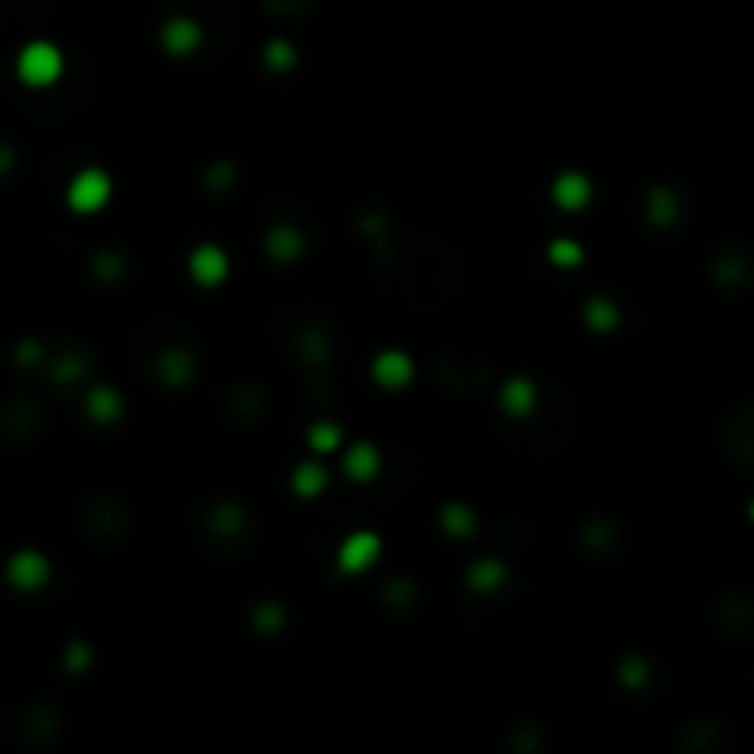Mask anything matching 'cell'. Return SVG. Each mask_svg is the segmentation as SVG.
Returning <instances> with one entry per match:
<instances>
[{"label": "cell", "instance_id": "1", "mask_svg": "<svg viewBox=\"0 0 754 754\" xmlns=\"http://www.w3.org/2000/svg\"><path fill=\"white\" fill-rule=\"evenodd\" d=\"M15 70H19V78H23L26 85H34V89L56 85V81L63 78V52H59L56 45H48V41H34V45H26L23 52H19Z\"/></svg>", "mask_w": 754, "mask_h": 754}, {"label": "cell", "instance_id": "2", "mask_svg": "<svg viewBox=\"0 0 754 754\" xmlns=\"http://www.w3.org/2000/svg\"><path fill=\"white\" fill-rule=\"evenodd\" d=\"M111 199V181L103 170H81L67 188V203L78 210V214H92L100 210L103 203Z\"/></svg>", "mask_w": 754, "mask_h": 754}, {"label": "cell", "instance_id": "3", "mask_svg": "<svg viewBox=\"0 0 754 754\" xmlns=\"http://www.w3.org/2000/svg\"><path fill=\"white\" fill-rule=\"evenodd\" d=\"M376 560H379V537L368 534V530L350 534L343 541V549H339V571L343 574H361Z\"/></svg>", "mask_w": 754, "mask_h": 754}, {"label": "cell", "instance_id": "4", "mask_svg": "<svg viewBox=\"0 0 754 754\" xmlns=\"http://www.w3.org/2000/svg\"><path fill=\"white\" fill-rule=\"evenodd\" d=\"M4 574H8V582H12L15 589H41V585L48 582V560L41 552L23 549L8 560V571Z\"/></svg>", "mask_w": 754, "mask_h": 754}, {"label": "cell", "instance_id": "5", "mask_svg": "<svg viewBox=\"0 0 754 754\" xmlns=\"http://www.w3.org/2000/svg\"><path fill=\"white\" fill-rule=\"evenodd\" d=\"M589 195H593V188H589V177L578 170L571 173H560L556 177V184H552V199L563 206V210H582L585 203H589Z\"/></svg>", "mask_w": 754, "mask_h": 754}, {"label": "cell", "instance_id": "6", "mask_svg": "<svg viewBox=\"0 0 754 754\" xmlns=\"http://www.w3.org/2000/svg\"><path fill=\"white\" fill-rule=\"evenodd\" d=\"M372 379L390 390L405 387L412 379V361L405 354H398V350H387V354H379L376 361H372Z\"/></svg>", "mask_w": 754, "mask_h": 754}, {"label": "cell", "instance_id": "7", "mask_svg": "<svg viewBox=\"0 0 754 754\" xmlns=\"http://www.w3.org/2000/svg\"><path fill=\"white\" fill-rule=\"evenodd\" d=\"M192 276L203 287H218L225 276H229V258L218 251V247H199L192 254Z\"/></svg>", "mask_w": 754, "mask_h": 754}, {"label": "cell", "instance_id": "8", "mask_svg": "<svg viewBox=\"0 0 754 754\" xmlns=\"http://www.w3.org/2000/svg\"><path fill=\"white\" fill-rule=\"evenodd\" d=\"M199 41H203V30H199L192 19H170L166 30H162V45H166V52H173V56L195 52Z\"/></svg>", "mask_w": 754, "mask_h": 754}, {"label": "cell", "instance_id": "9", "mask_svg": "<svg viewBox=\"0 0 754 754\" xmlns=\"http://www.w3.org/2000/svg\"><path fill=\"white\" fill-rule=\"evenodd\" d=\"M534 401H537V390L526 376H512L508 383H504V390H501L504 412H512V416H526V412L534 409Z\"/></svg>", "mask_w": 754, "mask_h": 754}, {"label": "cell", "instance_id": "10", "mask_svg": "<svg viewBox=\"0 0 754 754\" xmlns=\"http://www.w3.org/2000/svg\"><path fill=\"white\" fill-rule=\"evenodd\" d=\"M343 468H346V475H350V479L365 482V479H372V475L379 471V453L368 446V442H357V446L346 449Z\"/></svg>", "mask_w": 754, "mask_h": 754}, {"label": "cell", "instance_id": "11", "mask_svg": "<svg viewBox=\"0 0 754 754\" xmlns=\"http://www.w3.org/2000/svg\"><path fill=\"white\" fill-rule=\"evenodd\" d=\"M265 247H269V254H273L276 262H291V258L302 254V236H298L291 225H276V229L265 236Z\"/></svg>", "mask_w": 754, "mask_h": 754}, {"label": "cell", "instance_id": "12", "mask_svg": "<svg viewBox=\"0 0 754 754\" xmlns=\"http://www.w3.org/2000/svg\"><path fill=\"white\" fill-rule=\"evenodd\" d=\"M85 412H89L96 423H111V420H118V412H122V398L107 387L92 390L89 401H85Z\"/></svg>", "mask_w": 754, "mask_h": 754}, {"label": "cell", "instance_id": "13", "mask_svg": "<svg viewBox=\"0 0 754 754\" xmlns=\"http://www.w3.org/2000/svg\"><path fill=\"white\" fill-rule=\"evenodd\" d=\"M648 218H652L659 229L674 225L677 221V195L666 192V188H655L652 199H648Z\"/></svg>", "mask_w": 754, "mask_h": 754}, {"label": "cell", "instance_id": "14", "mask_svg": "<svg viewBox=\"0 0 754 754\" xmlns=\"http://www.w3.org/2000/svg\"><path fill=\"white\" fill-rule=\"evenodd\" d=\"M159 368L166 383H184V379L192 376V357L184 354V350H166Z\"/></svg>", "mask_w": 754, "mask_h": 754}, {"label": "cell", "instance_id": "15", "mask_svg": "<svg viewBox=\"0 0 754 754\" xmlns=\"http://www.w3.org/2000/svg\"><path fill=\"white\" fill-rule=\"evenodd\" d=\"M468 582H471V589H479V593H486V589H497V585L504 582V567H501V563H493V560H482V563H475V567H471Z\"/></svg>", "mask_w": 754, "mask_h": 754}, {"label": "cell", "instance_id": "16", "mask_svg": "<svg viewBox=\"0 0 754 754\" xmlns=\"http://www.w3.org/2000/svg\"><path fill=\"white\" fill-rule=\"evenodd\" d=\"M324 486H328V475H324L320 464H302V468H295V490L302 493V497H313V493H320Z\"/></svg>", "mask_w": 754, "mask_h": 754}, {"label": "cell", "instance_id": "17", "mask_svg": "<svg viewBox=\"0 0 754 754\" xmlns=\"http://www.w3.org/2000/svg\"><path fill=\"white\" fill-rule=\"evenodd\" d=\"M618 320V309L607 302V298H593L589 306H585V324H593V328H600V332H607V328H615Z\"/></svg>", "mask_w": 754, "mask_h": 754}, {"label": "cell", "instance_id": "18", "mask_svg": "<svg viewBox=\"0 0 754 754\" xmlns=\"http://www.w3.org/2000/svg\"><path fill=\"white\" fill-rule=\"evenodd\" d=\"M442 526H446L449 534H471L475 519H471V512L464 504H449L446 512H442Z\"/></svg>", "mask_w": 754, "mask_h": 754}, {"label": "cell", "instance_id": "19", "mask_svg": "<svg viewBox=\"0 0 754 754\" xmlns=\"http://www.w3.org/2000/svg\"><path fill=\"white\" fill-rule=\"evenodd\" d=\"M309 442H313V449H320V453H332V449H339L343 435H339V427H332V423H317V427L309 431Z\"/></svg>", "mask_w": 754, "mask_h": 754}, {"label": "cell", "instance_id": "20", "mask_svg": "<svg viewBox=\"0 0 754 754\" xmlns=\"http://www.w3.org/2000/svg\"><path fill=\"white\" fill-rule=\"evenodd\" d=\"M549 258L556 265H578V262H582V247L571 243V240H556L549 247Z\"/></svg>", "mask_w": 754, "mask_h": 754}, {"label": "cell", "instance_id": "21", "mask_svg": "<svg viewBox=\"0 0 754 754\" xmlns=\"http://www.w3.org/2000/svg\"><path fill=\"white\" fill-rule=\"evenodd\" d=\"M721 269H725V273H721V280H725L729 287H736V284H743V280H747V262H743V258H736V254H729V258L721 262Z\"/></svg>", "mask_w": 754, "mask_h": 754}, {"label": "cell", "instance_id": "22", "mask_svg": "<svg viewBox=\"0 0 754 754\" xmlns=\"http://www.w3.org/2000/svg\"><path fill=\"white\" fill-rule=\"evenodd\" d=\"M265 59H269V67L287 70V67H291V63H295V52H291V45H284V41H276V45H269V52H265Z\"/></svg>", "mask_w": 754, "mask_h": 754}, {"label": "cell", "instance_id": "23", "mask_svg": "<svg viewBox=\"0 0 754 754\" xmlns=\"http://www.w3.org/2000/svg\"><path fill=\"white\" fill-rule=\"evenodd\" d=\"M214 526H221V530H236V526H240V512H236L232 504H221L218 512H214Z\"/></svg>", "mask_w": 754, "mask_h": 754}, {"label": "cell", "instance_id": "24", "mask_svg": "<svg viewBox=\"0 0 754 754\" xmlns=\"http://www.w3.org/2000/svg\"><path fill=\"white\" fill-rule=\"evenodd\" d=\"M8 166H12V155H8V151H0V170H8Z\"/></svg>", "mask_w": 754, "mask_h": 754}, {"label": "cell", "instance_id": "25", "mask_svg": "<svg viewBox=\"0 0 754 754\" xmlns=\"http://www.w3.org/2000/svg\"><path fill=\"white\" fill-rule=\"evenodd\" d=\"M751 519H754V501H751Z\"/></svg>", "mask_w": 754, "mask_h": 754}]
</instances>
